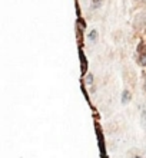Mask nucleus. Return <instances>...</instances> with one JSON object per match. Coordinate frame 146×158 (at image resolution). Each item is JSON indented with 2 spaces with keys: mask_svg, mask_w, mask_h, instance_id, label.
Returning <instances> with one entry per match:
<instances>
[{
  "mask_svg": "<svg viewBox=\"0 0 146 158\" xmlns=\"http://www.w3.org/2000/svg\"><path fill=\"white\" fill-rule=\"evenodd\" d=\"M140 124L146 129V104L142 105V109H140Z\"/></svg>",
  "mask_w": 146,
  "mask_h": 158,
  "instance_id": "1",
  "label": "nucleus"
},
{
  "mask_svg": "<svg viewBox=\"0 0 146 158\" xmlns=\"http://www.w3.org/2000/svg\"><path fill=\"white\" fill-rule=\"evenodd\" d=\"M102 4H103V0H92L90 9H92V10H97V9H100Z\"/></svg>",
  "mask_w": 146,
  "mask_h": 158,
  "instance_id": "2",
  "label": "nucleus"
},
{
  "mask_svg": "<svg viewBox=\"0 0 146 158\" xmlns=\"http://www.w3.org/2000/svg\"><path fill=\"white\" fill-rule=\"evenodd\" d=\"M129 101H130V94H129V91H125L123 94H122V99H120V102H122L123 105H125V104H128Z\"/></svg>",
  "mask_w": 146,
  "mask_h": 158,
  "instance_id": "3",
  "label": "nucleus"
},
{
  "mask_svg": "<svg viewBox=\"0 0 146 158\" xmlns=\"http://www.w3.org/2000/svg\"><path fill=\"white\" fill-rule=\"evenodd\" d=\"M89 40H92V42H96L97 40V30H90V32H89Z\"/></svg>",
  "mask_w": 146,
  "mask_h": 158,
  "instance_id": "4",
  "label": "nucleus"
},
{
  "mask_svg": "<svg viewBox=\"0 0 146 158\" xmlns=\"http://www.w3.org/2000/svg\"><path fill=\"white\" fill-rule=\"evenodd\" d=\"M85 82L88 83V85H90V83L93 82V75H92V73H89V75L86 76V79H85Z\"/></svg>",
  "mask_w": 146,
  "mask_h": 158,
  "instance_id": "5",
  "label": "nucleus"
},
{
  "mask_svg": "<svg viewBox=\"0 0 146 158\" xmlns=\"http://www.w3.org/2000/svg\"><path fill=\"white\" fill-rule=\"evenodd\" d=\"M133 158H142V157H140V155H136V157H133Z\"/></svg>",
  "mask_w": 146,
  "mask_h": 158,
  "instance_id": "6",
  "label": "nucleus"
},
{
  "mask_svg": "<svg viewBox=\"0 0 146 158\" xmlns=\"http://www.w3.org/2000/svg\"><path fill=\"white\" fill-rule=\"evenodd\" d=\"M136 2H146V0H136Z\"/></svg>",
  "mask_w": 146,
  "mask_h": 158,
  "instance_id": "7",
  "label": "nucleus"
},
{
  "mask_svg": "<svg viewBox=\"0 0 146 158\" xmlns=\"http://www.w3.org/2000/svg\"><path fill=\"white\" fill-rule=\"evenodd\" d=\"M145 89H146V81H145Z\"/></svg>",
  "mask_w": 146,
  "mask_h": 158,
  "instance_id": "8",
  "label": "nucleus"
}]
</instances>
